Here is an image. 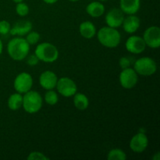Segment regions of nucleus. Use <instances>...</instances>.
Listing matches in <instances>:
<instances>
[{
  "label": "nucleus",
  "mask_w": 160,
  "mask_h": 160,
  "mask_svg": "<svg viewBox=\"0 0 160 160\" xmlns=\"http://www.w3.org/2000/svg\"><path fill=\"white\" fill-rule=\"evenodd\" d=\"M2 51H3V43L2 42L1 39H0V55L2 53Z\"/></svg>",
  "instance_id": "7c9ffc66"
},
{
  "label": "nucleus",
  "mask_w": 160,
  "mask_h": 160,
  "mask_svg": "<svg viewBox=\"0 0 160 160\" xmlns=\"http://www.w3.org/2000/svg\"><path fill=\"white\" fill-rule=\"evenodd\" d=\"M160 159V153L157 152L156 154H155V156L152 157L153 160H159Z\"/></svg>",
  "instance_id": "c756f323"
},
{
  "label": "nucleus",
  "mask_w": 160,
  "mask_h": 160,
  "mask_svg": "<svg viewBox=\"0 0 160 160\" xmlns=\"http://www.w3.org/2000/svg\"><path fill=\"white\" fill-rule=\"evenodd\" d=\"M119 65H120V68H121L122 70L128 68V67H131V60H130L129 58L127 57V56H123V57L120 58V60H119Z\"/></svg>",
  "instance_id": "cd10ccee"
},
{
  "label": "nucleus",
  "mask_w": 160,
  "mask_h": 160,
  "mask_svg": "<svg viewBox=\"0 0 160 160\" xmlns=\"http://www.w3.org/2000/svg\"><path fill=\"white\" fill-rule=\"evenodd\" d=\"M122 26L125 32L128 34H134L140 28L141 20L138 17L135 16V14L128 15L126 18L124 17Z\"/></svg>",
  "instance_id": "2eb2a0df"
},
{
  "label": "nucleus",
  "mask_w": 160,
  "mask_h": 160,
  "mask_svg": "<svg viewBox=\"0 0 160 160\" xmlns=\"http://www.w3.org/2000/svg\"><path fill=\"white\" fill-rule=\"evenodd\" d=\"M127 51L132 54H140L146 48L143 38L138 35H131L127 39L125 43Z\"/></svg>",
  "instance_id": "9d476101"
},
{
  "label": "nucleus",
  "mask_w": 160,
  "mask_h": 160,
  "mask_svg": "<svg viewBox=\"0 0 160 160\" xmlns=\"http://www.w3.org/2000/svg\"><path fill=\"white\" fill-rule=\"evenodd\" d=\"M58 77L52 70H45L41 73L39 77V84L41 87L45 90H52L56 88L58 81Z\"/></svg>",
  "instance_id": "ddd939ff"
},
{
  "label": "nucleus",
  "mask_w": 160,
  "mask_h": 160,
  "mask_svg": "<svg viewBox=\"0 0 160 160\" xmlns=\"http://www.w3.org/2000/svg\"><path fill=\"white\" fill-rule=\"evenodd\" d=\"M11 25L10 23L7 20H0V34L2 35H6L9 33Z\"/></svg>",
  "instance_id": "a878e982"
},
{
  "label": "nucleus",
  "mask_w": 160,
  "mask_h": 160,
  "mask_svg": "<svg viewBox=\"0 0 160 160\" xmlns=\"http://www.w3.org/2000/svg\"><path fill=\"white\" fill-rule=\"evenodd\" d=\"M96 34L98 42L106 48H116L121 42V34L117 28L109 26L103 27L98 30Z\"/></svg>",
  "instance_id": "f03ea898"
},
{
  "label": "nucleus",
  "mask_w": 160,
  "mask_h": 160,
  "mask_svg": "<svg viewBox=\"0 0 160 160\" xmlns=\"http://www.w3.org/2000/svg\"><path fill=\"white\" fill-rule=\"evenodd\" d=\"M28 160H48L49 158L48 156H45L44 153L41 152L34 151L31 152L29 155H28Z\"/></svg>",
  "instance_id": "393cba45"
},
{
  "label": "nucleus",
  "mask_w": 160,
  "mask_h": 160,
  "mask_svg": "<svg viewBox=\"0 0 160 160\" xmlns=\"http://www.w3.org/2000/svg\"><path fill=\"white\" fill-rule=\"evenodd\" d=\"M143 39L146 46L158 48L160 46V29L158 26H151L143 34Z\"/></svg>",
  "instance_id": "1a4fd4ad"
},
{
  "label": "nucleus",
  "mask_w": 160,
  "mask_h": 160,
  "mask_svg": "<svg viewBox=\"0 0 160 160\" xmlns=\"http://www.w3.org/2000/svg\"><path fill=\"white\" fill-rule=\"evenodd\" d=\"M69 1H70V2H78V1H79V0H69Z\"/></svg>",
  "instance_id": "473e14b6"
},
{
  "label": "nucleus",
  "mask_w": 160,
  "mask_h": 160,
  "mask_svg": "<svg viewBox=\"0 0 160 160\" xmlns=\"http://www.w3.org/2000/svg\"><path fill=\"white\" fill-rule=\"evenodd\" d=\"M29 6L28 4L23 2H20L17 3L16 6V12L18 14L20 17H26L28 13H29Z\"/></svg>",
  "instance_id": "5701e85b"
},
{
  "label": "nucleus",
  "mask_w": 160,
  "mask_h": 160,
  "mask_svg": "<svg viewBox=\"0 0 160 160\" xmlns=\"http://www.w3.org/2000/svg\"><path fill=\"white\" fill-rule=\"evenodd\" d=\"M41 35L37 31H30L28 34H26V41L28 42V43L30 45H35V44L38 43V42L40 41Z\"/></svg>",
  "instance_id": "b1692460"
},
{
  "label": "nucleus",
  "mask_w": 160,
  "mask_h": 160,
  "mask_svg": "<svg viewBox=\"0 0 160 160\" xmlns=\"http://www.w3.org/2000/svg\"><path fill=\"white\" fill-rule=\"evenodd\" d=\"M100 2H106V1H108V0H99Z\"/></svg>",
  "instance_id": "72a5a7b5"
},
{
  "label": "nucleus",
  "mask_w": 160,
  "mask_h": 160,
  "mask_svg": "<svg viewBox=\"0 0 160 160\" xmlns=\"http://www.w3.org/2000/svg\"><path fill=\"white\" fill-rule=\"evenodd\" d=\"M79 32L83 38L91 39L96 35L97 30L95 24L89 20L82 22L79 26Z\"/></svg>",
  "instance_id": "f3484780"
},
{
  "label": "nucleus",
  "mask_w": 160,
  "mask_h": 160,
  "mask_svg": "<svg viewBox=\"0 0 160 160\" xmlns=\"http://www.w3.org/2000/svg\"><path fill=\"white\" fill-rule=\"evenodd\" d=\"M56 88L57 92L62 96L67 98L73 96L78 92V86L76 83L71 78L67 77H62L58 79Z\"/></svg>",
  "instance_id": "423d86ee"
},
{
  "label": "nucleus",
  "mask_w": 160,
  "mask_h": 160,
  "mask_svg": "<svg viewBox=\"0 0 160 160\" xmlns=\"http://www.w3.org/2000/svg\"><path fill=\"white\" fill-rule=\"evenodd\" d=\"M123 20H124V14L121 9L118 8H113L110 9L107 12L105 18L107 26L113 28H117L122 26Z\"/></svg>",
  "instance_id": "f8f14e48"
},
{
  "label": "nucleus",
  "mask_w": 160,
  "mask_h": 160,
  "mask_svg": "<svg viewBox=\"0 0 160 160\" xmlns=\"http://www.w3.org/2000/svg\"><path fill=\"white\" fill-rule=\"evenodd\" d=\"M42 1H43L44 2L46 3V4L52 5V4H55V3L57 2L59 0H42Z\"/></svg>",
  "instance_id": "c85d7f7f"
},
{
  "label": "nucleus",
  "mask_w": 160,
  "mask_h": 160,
  "mask_svg": "<svg viewBox=\"0 0 160 160\" xmlns=\"http://www.w3.org/2000/svg\"><path fill=\"white\" fill-rule=\"evenodd\" d=\"M33 86V78L30 73L27 72H22L19 73L13 81V88L18 93L23 95L31 90Z\"/></svg>",
  "instance_id": "0eeeda50"
},
{
  "label": "nucleus",
  "mask_w": 160,
  "mask_h": 160,
  "mask_svg": "<svg viewBox=\"0 0 160 160\" xmlns=\"http://www.w3.org/2000/svg\"><path fill=\"white\" fill-rule=\"evenodd\" d=\"M106 8L105 6L98 1L92 2L88 3V6H86V12L94 18H98V17H102L104 14Z\"/></svg>",
  "instance_id": "a211bd4d"
},
{
  "label": "nucleus",
  "mask_w": 160,
  "mask_h": 160,
  "mask_svg": "<svg viewBox=\"0 0 160 160\" xmlns=\"http://www.w3.org/2000/svg\"><path fill=\"white\" fill-rule=\"evenodd\" d=\"M27 63L31 67H34V66L38 65V63L39 62V59L38 58V56L35 54H31L30 56H27Z\"/></svg>",
  "instance_id": "bb28decb"
},
{
  "label": "nucleus",
  "mask_w": 160,
  "mask_h": 160,
  "mask_svg": "<svg viewBox=\"0 0 160 160\" xmlns=\"http://www.w3.org/2000/svg\"><path fill=\"white\" fill-rule=\"evenodd\" d=\"M73 105L78 110L84 111L89 106V99L84 94L77 92L73 95Z\"/></svg>",
  "instance_id": "aec40b11"
},
{
  "label": "nucleus",
  "mask_w": 160,
  "mask_h": 160,
  "mask_svg": "<svg viewBox=\"0 0 160 160\" xmlns=\"http://www.w3.org/2000/svg\"><path fill=\"white\" fill-rule=\"evenodd\" d=\"M43 105V98L39 92L30 90L23 95L22 107L28 113L34 114L39 112Z\"/></svg>",
  "instance_id": "20e7f679"
},
{
  "label": "nucleus",
  "mask_w": 160,
  "mask_h": 160,
  "mask_svg": "<svg viewBox=\"0 0 160 160\" xmlns=\"http://www.w3.org/2000/svg\"><path fill=\"white\" fill-rule=\"evenodd\" d=\"M120 84L123 88L131 89L135 87L138 81V74L136 73L134 68L128 67L123 69L119 76Z\"/></svg>",
  "instance_id": "6e6552de"
},
{
  "label": "nucleus",
  "mask_w": 160,
  "mask_h": 160,
  "mask_svg": "<svg viewBox=\"0 0 160 160\" xmlns=\"http://www.w3.org/2000/svg\"><path fill=\"white\" fill-rule=\"evenodd\" d=\"M30 52V45L23 37L11 39L7 44V52L11 59L21 61L26 59Z\"/></svg>",
  "instance_id": "f257e3e1"
},
{
  "label": "nucleus",
  "mask_w": 160,
  "mask_h": 160,
  "mask_svg": "<svg viewBox=\"0 0 160 160\" xmlns=\"http://www.w3.org/2000/svg\"><path fill=\"white\" fill-rule=\"evenodd\" d=\"M108 160H126L127 154L120 148H113L107 154Z\"/></svg>",
  "instance_id": "412c9836"
},
{
  "label": "nucleus",
  "mask_w": 160,
  "mask_h": 160,
  "mask_svg": "<svg viewBox=\"0 0 160 160\" xmlns=\"http://www.w3.org/2000/svg\"><path fill=\"white\" fill-rule=\"evenodd\" d=\"M148 146V138L144 132H139L131 138L130 148L134 152L141 153L146 150Z\"/></svg>",
  "instance_id": "9b49d317"
},
{
  "label": "nucleus",
  "mask_w": 160,
  "mask_h": 160,
  "mask_svg": "<svg viewBox=\"0 0 160 160\" xmlns=\"http://www.w3.org/2000/svg\"><path fill=\"white\" fill-rule=\"evenodd\" d=\"M32 23L29 20H19L14 23L13 26L11 27L9 33L11 35L23 37V36L28 34L32 30Z\"/></svg>",
  "instance_id": "4468645a"
},
{
  "label": "nucleus",
  "mask_w": 160,
  "mask_h": 160,
  "mask_svg": "<svg viewBox=\"0 0 160 160\" xmlns=\"http://www.w3.org/2000/svg\"><path fill=\"white\" fill-rule=\"evenodd\" d=\"M34 54L38 56L40 61L51 63L56 62L59 58V50L53 44L49 42H42L35 48Z\"/></svg>",
  "instance_id": "7ed1b4c3"
},
{
  "label": "nucleus",
  "mask_w": 160,
  "mask_h": 160,
  "mask_svg": "<svg viewBox=\"0 0 160 160\" xmlns=\"http://www.w3.org/2000/svg\"><path fill=\"white\" fill-rule=\"evenodd\" d=\"M134 70L138 75L145 77L152 76L157 70V65L152 58L144 56L135 61L134 64Z\"/></svg>",
  "instance_id": "39448f33"
},
{
  "label": "nucleus",
  "mask_w": 160,
  "mask_h": 160,
  "mask_svg": "<svg viewBox=\"0 0 160 160\" xmlns=\"http://www.w3.org/2000/svg\"><path fill=\"white\" fill-rule=\"evenodd\" d=\"M44 98H45V102L49 106H55L59 102V96H58V94L54 91V89L47 90Z\"/></svg>",
  "instance_id": "4be33fe9"
},
{
  "label": "nucleus",
  "mask_w": 160,
  "mask_h": 160,
  "mask_svg": "<svg viewBox=\"0 0 160 160\" xmlns=\"http://www.w3.org/2000/svg\"><path fill=\"white\" fill-rule=\"evenodd\" d=\"M22 104H23V95L18 92L12 94L8 98L7 106L10 110H18L22 107Z\"/></svg>",
  "instance_id": "6ab92c4d"
},
{
  "label": "nucleus",
  "mask_w": 160,
  "mask_h": 160,
  "mask_svg": "<svg viewBox=\"0 0 160 160\" xmlns=\"http://www.w3.org/2000/svg\"><path fill=\"white\" fill-rule=\"evenodd\" d=\"M140 8L141 0H120V9L125 14H136Z\"/></svg>",
  "instance_id": "dca6fc26"
},
{
  "label": "nucleus",
  "mask_w": 160,
  "mask_h": 160,
  "mask_svg": "<svg viewBox=\"0 0 160 160\" xmlns=\"http://www.w3.org/2000/svg\"><path fill=\"white\" fill-rule=\"evenodd\" d=\"M12 1L16 3H18V2H23V0H12Z\"/></svg>",
  "instance_id": "2f4dec72"
}]
</instances>
